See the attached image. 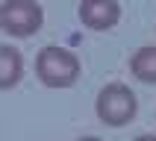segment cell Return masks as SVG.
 <instances>
[{
	"instance_id": "5",
	"label": "cell",
	"mask_w": 156,
	"mask_h": 141,
	"mask_svg": "<svg viewBox=\"0 0 156 141\" xmlns=\"http://www.w3.org/2000/svg\"><path fill=\"white\" fill-rule=\"evenodd\" d=\"M24 77V56L12 44H0V88L12 91Z\"/></svg>"
},
{
	"instance_id": "4",
	"label": "cell",
	"mask_w": 156,
	"mask_h": 141,
	"mask_svg": "<svg viewBox=\"0 0 156 141\" xmlns=\"http://www.w3.org/2000/svg\"><path fill=\"white\" fill-rule=\"evenodd\" d=\"M77 12L83 26L94 29V33H106L121 21V3L118 0H80Z\"/></svg>"
},
{
	"instance_id": "7",
	"label": "cell",
	"mask_w": 156,
	"mask_h": 141,
	"mask_svg": "<svg viewBox=\"0 0 156 141\" xmlns=\"http://www.w3.org/2000/svg\"><path fill=\"white\" fill-rule=\"evenodd\" d=\"M133 141H156L153 132H144V135H139V138H133Z\"/></svg>"
},
{
	"instance_id": "2",
	"label": "cell",
	"mask_w": 156,
	"mask_h": 141,
	"mask_svg": "<svg viewBox=\"0 0 156 141\" xmlns=\"http://www.w3.org/2000/svg\"><path fill=\"white\" fill-rule=\"evenodd\" d=\"M94 112L100 118V123L106 126H115L121 129L130 121H136V112H139V100H136V91L124 82H109V85L100 88V94L94 100Z\"/></svg>"
},
{
	"instance_id": "8",
	"label": "cell",
	"mask_w": 156,
	"mask_h": 141,
	"mask_svg": "<svg viewBox=\"0 0 156 141\" xmlns=\"http://www.w3.org/2000/svg\"><path fill=\"white\" fill-rule=\"evenodd\" d=\"M77 141H103V138H97V135H83V138H77Z\"/></svg>"
},
{
	"instance_id": "3",
	"label": "cell",
	"mask_w": 156,
	"mask_h": 141,
	"mask_svg": "<svg viewBox=\"0 0 156 141\" xmlns=\"http://www.w3.org/2000/svg\"><path fill=\"white\" fill-rule=\"evenodd\" d=\"M44 9L38 0H3L0 3V29L12 38H30L41 29Z\"/></svg>"
},
{
	"instance_id": "1",
	"label": "cell",
	"mask_w": 156,
	"mask_h": 141,
	"mask_svg": "<svg viewBox=\"0 0 156 141\" xmlns=\"http://www.w3.org/2000/svg\"><path fill=\"white\" fill-rule=\"evenodd\" d=\"M80 74H83V65H80L77 53L65 50V47L47 44V47H41L38 56H35V77L47 88H71V85H77Z\"/></svg>"
},
{
	"instance_id": "6",
	"label": "cell",
	"mask_w": 156,
	"mask_h": 141,
	"mask_svg": "<svg viewBox=\"0 0 156 141\" xmlns=\"http://www.w3.org/2000/svg\"><path fill=\"white\" fill-rule=\"evenodd\" d=\"M130 74L144 85H156V44H144L133 53Z\"/></svg>"
}]
</instances>
